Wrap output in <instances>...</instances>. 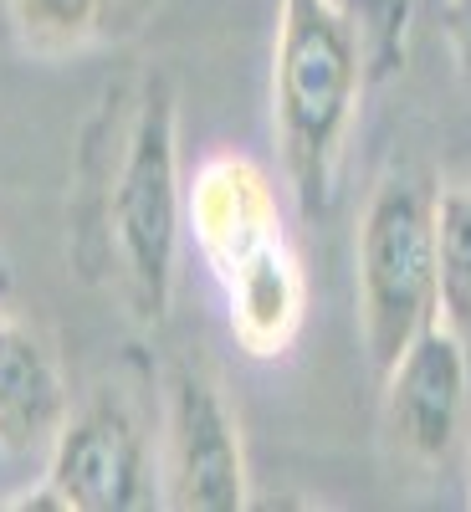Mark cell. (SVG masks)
<instances>
[{
  "label": "cell",
  "mask_w": 471,
  "mask_h": 512,
  "mask_svg": "<svg viewBox=\"0 0 471 512\" xmlns=\"http://www.w3.org/2000/svg\"><path fill=\"white\" fill-rule=\"evenodd\" d=\"M185 210L205 267L226 292L236 344L251 359H282L303 328L308 287L267 169L246 154H210L195 169Z\"/></svg>",
  "instance_id": "cell-1"
},
{
  "label": "cell",
  "mask_w": 471,
  "mask_h": 512,
  "mask_svg": "<svg viewBox=\"0 0 471 512\" xmlns=\"http://www.w3.org/2000/svg\"><path fill=\"white\" fill-rule=\"evenodd\" d=\"M364 82L359 26L338 0H282L272 57V123L297 205L318 216L333 200L338 159Z\"/></svg>",
  "instance_id": "cell-2"
},
{
  "label": "cell",
  "mask_w": 471,
  "mask_h": 512,
  "mask_svg": "<svg viewBox=\"0 0 471 512\" xmlns=\"http://www.w3.org/2000/svg\"><path fill=\"white\" fill-rule=\"evenodd\" d=\"M180 118L175 88L149 77L128 134L103 185V251L118 272L123 308L144 328L164 323L175 297V251H180Z\"/></svg>",
  "instance_id": "cell-3"
},
{
  "label": "cell",
  "mask_w": 471,
  "mask_h": 512,
  "mask_svg": "<svg viewBox=\"0 0 471 512\" xmlns=\"http://www.w3.org/2000/svg\"><path fill=\"white\" fill-rule=\"evenodd\" d=\"M431 190L410 175L379 180L359 221V333L369 369L384 379L410 338L436 323V226Z\"/></svg>",
  "instance_id": "cell-4"
},
{
  "label": "cell",
  "mask_w": 471,
  "mask_h": 512,
  "mask_svg": "<svg viewBox=\"0 0 471 512\" xmlns=\"http://www.w3.org/2000/svg\"><path fill=\"white\" fill-rule=\"evenodd\" d=\"M169 502L185 512H241L251 477L241 425L221 384L200 364H185L169 384Z\"/></svg>",
  "instance_id": "cell-5"
},
{
  "label": "cell",
  "mask_w": 471,
  "mask_h": 512,
  "mask_svg": "<svg viewBox=\"0 0 471 512\" xmlns=\"http://www.w3.org/2000/svg\"><path fill=\"white\" fill-rule=\"evenodd\" d=\"M47 456V482L67 512H128L149 502L144 431L108 395L67 415Z\"/></svg>",
  "instance_id": "cell-6"
},
{
  "label": "cell",
  "mask_w": 471,
  "mask_h": 512,
  "mask_svg": "<svg viewBox=\"0 0 471 512\" xmlns=\"http://www.w3.org/2000/svg\"><path fill=\"white\" fill-rule=\"evenodd\" d=\"M384 400H390V431L415 461H441L461 431L466 410V349L461 333L441 318L425 323L410 349L384 374Z\"/></svg>",
  "instance_id": "cell-7"
},
{
  "label": "cell",
  "mask_w": 471,
  "mask_h": 512,
  "mask_svg": "<svg viewBox=\"0 0 471 512\" xmlns=\"http://www.w3.org/2000/svg\"><path fill=\"white\" fill-rule=\"evenodd\" d=\"M67 415V384L47 344L26 323L0 318V451H52Z\"/></svg>",
  "instance_id": "cell-8"
},
{
  "label": "cell",
  "mask_w": 471,
  "mask_h": 512,
  "mask_svg": "<svg viewBox=\"0 0 471 512\" xmlns=\"http://www.w3.org/2000/svg\"><path fill=\"white\" fill-rule=\"evenodd\" d=\"M431 226H436V318L466 333L471 328V185L436 190Z\"/></svg>",
  "instance_id": "cell-9"
},
{
  "label": "cell",
  "mask_w": 471,
  "mask_h": 512,
  "mask_svg": "<svg viewBox=\"0 0 471 512\" xmlns=\"http://www.w3.org/2000/svg\"><path fill=\"white\" fill-rule=\"evenodd\" d=\"M11 16L36 52H72L103 26V0H11Z\"/></svg>",
  "instance_id": "cell-10"
},
{
  "label": "cell",
  "mask_w": 471,
  "mask_h": 512,
  "mask_svg": "<svg viewBox=\"0 0 471 512\" xmlns=\"http://www.w3.org/2000/svg\"><path fill=\"white\" fill-rule=\"evenodd\" d=\"M451 36H456L461 72H466V82H471V0H451Z\"/></svg>",
  "instance_id": "cell-11"
},
{
  "label": "cell",
  "mask_w": 471,
  "mask_h": 512,
  "mask_svg": "<svg viewBox=\"0 0 471 512\" xmlns=\"http://www.w3.org/2000/svg\"><path fill=\"white\" fill-rule=\"evenodd\" d=\"M118 6H123V0H103V21H108V16H113Z\"/></svg>",
  "instance_id": "cell-12"
},
{
  "label": "cell",
  "mask_w": 471,
  "mask_h": 512,
  "mask_svg": "<svg viewBox=\"0 0 471 512\" xmlns=\"http://www.w3.org/2000/svg\"><path fill=\"white\" fill-rule=\"evenodd\" d=\"M0 292H6V272H0Z\"/></svg>",
  "instance_id": "cell-13"
}]
</instances>
